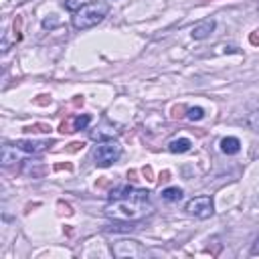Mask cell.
I'll return each instance as SVG.
<instances>
[{"label":"cell","mask_w":259,"mask_h":259,"mask_svg":"<svg viewBox=\"0 0 259 259\" xmlns=\"http://www.w3.org/2000/svg\"><path fill=\"white\" fill-rule=\"evenodd\" d=\"M162 198H164L166 202H178V200L182 198V188H178V186H170V188L162 190Z\"/></svg>","instance_id":"cell-10"},{"label":"cell","mask_w":259,"mask_h":259,"mask_svg":"<svg viewBox=\"0 0 259 259\" xmlns=\"http://www.w3.org/2000/svg\"><path fill=\"white\" fill-rule=\"evenodd\" d=\"M111 253L113 257H130V259H142V257H148V251L134 239H121V241H115L111 243Z\"/></svg>","instance_id":"cell-4"},{"label":"cell","mask_w":259,"mask_h":259,"mask_svg":"<svg viewBox=\"0 0 259 259\" xmlns=\"http://www.w3.org/2000/svg\"><path fill=\"white\" fill-rule=\"evenodd\" d=\"M192 148V142L188 138H174L168 142V150L172 154H182V152H188Z\"/></svg>","instance_id":"cell-9"},{"label":"cell","mask_w":259,"mask_h":259,"mask_svg":"<svg viewBox=\"0 0 259 259\" xmlns=\"http://www.w3.org/2000/svg\"><path fill=\"white\" fill-rule=\"evenodd\" d=\"M144 174L148 176V180H154V178H152V168H150V166H146V168H144Z\"/></svg>","instance_id":"cell-21"},{"label":"cell","mask_w":259,"mask_h":259,"mask_svg":"<svg viewBox=\"0 0 259 259\" xmlns=\"http://www.w3.org/2000/svg\"><path fill=\"white\" fill-rule=\"evenodd\" d=\"M184 210L190 214V217H196V219H208L212 212H214V204H212V198L202 194V196H194L186 202Z\"/></svg>","instance_id":"cell-5"},{"label":"cell","mask_w":259,"mask_h":259,"mask_svg":"<svg viewBox=\"0 0 259 259\" xmlns=\"http://www.w3.org/2000/svg\"><path fill=\"white\" fill-rule=\"evenodd\" d=\"M12 162H16V148H12L10 144H4L2 146V164L8 166Z\"/></svg>","instance_id":"cell-11"},{"label":"cell","mask_w":259,"mask_h":259,"mask_svg":"<svg viewBox=\"0 0 259 259\" xmlns=\"http://www.w3.org/2000/svg\"><path fill=\"white\" fill-rule=\"evenodd\" d=\"M55 26H59V20L55 18V14H51L49 18L42 20V28H49V30H51V28H55Z\"/></svg>","instance_id":"cell-17"},{"label":"cell","mask_w":259,"mask_h":259,"mask_svg":"<svg viewBox=\"0 0 259 259\" xmlns=\"http://www.w3.org/2000/svg\"><path fill=\"white\" fill-rule=\"evenodd\" d=\"M109 12V6L107 2L103 0H95V2H87L83 8H79L75 14H73V26L79 28V30H85V28H91L95 24H99Z\"/></svg>","instance_id":"cell-2"},{"label":"cell","mask_w":259,"mask_h":259,"mask_svg":"<svg viewBox=\"0 0 259 259\" xmlns=\"http://www.w3.org/2000/svg\"><path fill=\"white\" fill-rule=\"evenodd\" d=\"M214 26H217V22H214L212 18L200 20L198 24H194V26H192V30H190V36H192L194 40H202V38H208V36L212 34Z\"/></svg>","instance_id":"cell-7"},{"label":"cell","mask_w":259,"mask_h":259,"mask_svg":"<svg viewBox=\"0 0 259 259\" xmlns=\"http://www.w3.org/2000/svg\"><path fill=\"white\" fill-rule=\"evenodd\" d=\"M63 168H65V170H71L73 166H71V164H65V166H63V164H57V166H55V170H63Z\"/></svg>","instance_id":"cell-20"},{"label":"cell","mask_w":259,"mask_h":259,"mask_svg":"<svg viewBox=\"0 0 259 259\" xmlns=\"http://www.w3.org/2000/svg\"><path fill=\"white\" fill-rule=\"evenodd\" d=\"M119 156H121V146L113 138L99 142L95 146V150H93V160H95V166H99V168L111 166L113 162L119 160Z\"/></svg>","instance_id":"cell-3"},{"label":"cell","mask_w":259,"mask_h":259,"mask_svg":"<svg viewBox=\"0 0 259 259\" xmlns=\"http://www.w3.org/2000/svg\"><path fill=\"white\" fill-rule=\"evenodd\" d=\"M251 255H259V239L253 243V247H251Z\"/></svg>","instance_id":"cell-19"},{"label":"cell","mask_w":259,"mask_h":259,"mask_svg":"<svg viewBox=\"0 0 259 259\" xmlns=\"http://www.w3.org/2000/svg\"><path fill=\"white\" fill-rule=\"evenodd\" d=\"M24 132H42V134H49L51 132V125L49 123H34V125H26Z\"/></svg>","instance_id":"cell-16"},{"label":"cell","mask_w":259,"mask_h":259,"mask_svg":"<svg viewBox=\"0 0 259 259\" xmlns=\"http://www.w3.org/2000/svg\"><path fill=\"white\" fill-rule=\"evenodd\" d=\"M83 146H85V144H83V142H73V144H71V148H69V150H71V152H75V150H79V148H83Z\"/></svg>","instance_id":"cell-18"},{"label":"cell","mask_w":259,"mask_h":259,"mask_svg":"<svg viewBox=\"0 0 259 259\" xmlns=\"http://www.w3.org/2000/svg\"><path fill=\"white\" fill-rule=\"evenodd\" d=\"M221 152L227 154V156H233V154H239L241 152V140L235 138V136H227L221 140Z\"/></svg>","instance_id":"cell-8"},{"label":"cell","mask_w":259,"mask_h":259,"mask_svg":"<svg viewBox=\"0 0 259 259\" xmlns=\"http://www.w3.org/2000/svg\"><path fill=\"white\" fill-rule=\"evenodd\" d=\"M245 121H247V125H249L253 132H257V134H259V109H255L253 113H249Z\"/></svg>","instance_id":"cell-15"},{"label":"cell","mask_w":259,"mask_h":259,"mask_svg":"<svg viewBox=\"0 0 259 259\" xmlns=\"http://www.w3.org/2000/svg\"><path fill=\"white\" fill-rule=\"evenodd\" d=\"M87 2L85 0H63V6H65V10H69V12H77L79 8H83Z\"/></svg>","instance_id":"cell-14"},{"label":"cell","mask_w":259,"mask_h":259,"mask_svg":"<svg viewBox=\"0 0 259 259\" xmlns=\"http://www.w3.org/2000/svg\"><path fill=\"white\" fill-rule=\"evenodd\" d=\"M148 194L150 192L144 188L119 186L109 192V204L103 208V212L113 221H125V223L140 221L154 212Z\"/></svg>","instance_id":"cell-1"},{"label":"cell","mask_w":259,"mask_h":259,"mask_svg":"<svg viewBox=\"0 0 259 259\" xmlns=\"http://www.w3.org/2000/svg\"><path fill=\"white\" fill-rule=\"evenodd\" d=\"M89 123H91V115L89 113H83V115L73 117V130H85Z\"/></svg>","instance_id":"cell-12"},{"label":"cell","mask_w":259,"mask_h":259,"mask_svg":"<svg viewBox=\"0 0 259 259\" xmlns=\"http://www.w3.org/2000/svg\"><path fill=\"white\" fill-rule=\"evenodd\" d=\"M51 146H53V140H18L16 142V148L26 154H38Z\"/></svg>","instance_id":"cell-6"},{"label":"cell","mask_w":259,"mask_h":259,"mask_svg":"<svg viewBox=\"0 0 259 259\" xmlns=\"http://www.w3.org/2000/svg\"><path fill=\"white\" fill-rule=\"evenodd\" d=\"M186 117H188L190 121H200V119L204 117V109L198 107V105H196V107H188V109H186Z\"/></svg>","instance_id":"cell-13"}]
</instances>
